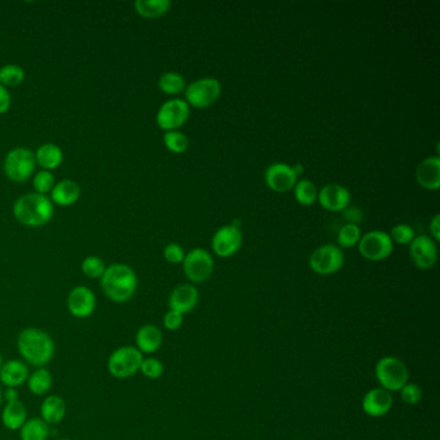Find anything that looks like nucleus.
Segmentation results:
<instances>
[{"label": "nucleus", "mask_w": 440, "mask_h": 440, "mask_svg": "<svg viewBox=\"0 0 440 440\" xmlns=\"http://www.w3.org/2000/svg\"><path fill=\"white\" fill-rule=\"evenodd\" d=\"M35 152L26 147H16L8 152L4 160V172L14 182L28 181L35 171Z\"/></svg>", "instance_id": "6"}, {"label": "nucleus", "mask_w": 440, "mask_h": 440, "mask_svg": "<svg viewBox=\"0 0 440 440\" xmlns=\"http://www.w3.org/2000/svg\"><path fill=\"white\" fill-rule=\"evenodd\" d=\"M184 324V315L179 313V311H174V310H168L165 313L164 318H163V325H164L165 330H179Z\"/></svg>", "instance_id": "40"}, {"label": "nucleus", "mask_w": 440, "mask_h": 440, "mask_svg": "<svg viewBox=\"0 0 440 440\" xmlns=\"http://www.w3.org/2000/svg\"><path fill=\"white\" fill-rule=\"evenodd\" d=\"M318 200L327 211L342 212L350 204L351 194L345 186L328 184L318 192Z\"/></svg>", "instance_id": "16"}, {"label": "nucleus", "mask_w": 440, "mask_h": 440, "mask_svg": "<svg viewBox=\"0 0 440 440\" xmlns=\"http://www.w3.org/2000/svg\"><path fill=\"white\" fill-rule=\"evenodd\" d=\"M163 333L155 324H144L138 328L135 336V347L142 355H152L162 347Z\"/></svg>", "instance_id": "18"}, {"label": "nucleus", "mask_w": 440, "mask_h": 440, "mask_svg": "<svg viewBox=\"0 0 440 440\" xmlns=\"http://www.w3.org/2000/svg\"><path fill=\"white\" fill-rule=\"evenodd\" d=\"M362 238L360 229L358 225L345 224L344 226L340 227L337 233V241L340 247L351 248L358 244Z\"/></svg>", "instance_id": "32"}, {"label": "nucleus", "mask_w": 440, "mask_h": 440, "mask_svg": "<svg viewBox=\"0 0 440 440\" xmlns=\"http://www.w3.org/2000/svg\"><path fill=\"white\" fill-rule=\"evenodd\" d=\"M100 286L111 303H128L137 292V274L125 263H112L105 270Z\"/></svg>", "instance_id": "2"}, {"label": "nucleus", "mask_w": 440, "mask_h": 440, "mask_svg": "<svg viewBox=\"0 0 440 440\" xmlns=\"http://www.w3.org/2000/svg\"><path fill=\"white\" fill-rule=\"evenodd\" d=\"M57 440H71V439H69V438H61V439H57Z\"/></svg>", "instance_id": "48"}, {"label": "nucleus", "mask_w": 440, "mask_h": 440, "mask_svg": "<svg viewBox=\"0 0 440 440\" xmlns=\"http://www.w3.org/2000/svg\"><path fill=\"white\" fill-rule=\"evenodd\" d=\"M190 117V106L185 100L172 98L163 103L157 114V123L165 132L177 131Z\"/></svg>", "instance_id": "11"}, {"label": "nucleus", "mask_w": 440, "mask_h": 440, "mask_svg": "<svg viewBox=\"0 0 440 440\" xmlns=\"http://www.w3.org/2000/svg\"><path fill=\"white\" fill-rule=\"evenodd\" d=\"M430 233L433 235L434 239L438 241H440V216L435 214L433 220L430 222Z\"/></svg>", "instance_id": "44"}, {"label": "nucleus", "mask_w": 440, "mask_h": 440, "mask_svg": "<svg viewBox=\"0 0 440 440\" xmlns=\"http://www.w3.org/2000/svg\"><path fill=\"white\" fill-rule=\"evenodd\" d=\"M358 244L359 252L370 261H382L392 255V238L381 230H373L363 235Z\"/></svg>", "instance_id": "9"}, {"label": "nucleus", "mask_w": 440, "mask_h": 440, "mask_svg": "<svg viewBox=\"0 0 440 440\" xmlns=\"http://www.w3.org/2000/svg\"><path fill=\"white\" fill-rule=\"evenodd\" d=\"M25 80V71L19 65H6L0 69V84L7 87H17Z\"/></svg>", "instance_id": "31"}, {"label": "nucleus", "mask_w": 440, "mask_h": 440, "mask_svg": "<svg viewBox=\"0 0 440 440\" xmlns=\"http://www.w3.org/2000/svg\"><path fill=\"white\" fill-rule=\"evenodd\" d=\"M376 379L382 389L389 392H400L409 379L407 365L395 357H384L379 359L374 368Z\"/></svg>", "instance_id": "5"}, {"label": "nucleus", "mask_w": 440, "mask_h": 440, "mask_svg": "<svg viewBox=\"0 0 440 440\" xmlns=\"http://www.w3.org/2000/svg\"><path fill=\"white\" fill-rule=\"evenodd\" d=\"M66 305L71 317L75 319H88L96 311L97 297L90 287L76 286L70 290Z\"/></svg>", "instance_id": "12"}, {"label": "nucleus", "mask_w": 440, "mask_h": 440, "mask_svg": "<svg viewBox=\"0 0 440 440\" xmlns=\"http://www.w3.org/2000/svg\"><path fill=\"white\" fill-rule=\"evenodd\" d=\"M409 255L417 268L421 270H427V268H433L436 262L438 248L430 236L420 235V236H414V239L411 241Z\"/></svg>", "instance_id": "14"}, {"label": "nucleus", "mask_w": 440, "mask_h": 440, "mask_svg": "<svg viewBox=\"0 0 440 440\" xmlns=\"http://www.w3.org/2000/svg\"><path fill=\"white\" fill-rule=\"evenodd\" d=\"M182 265L185 276L193 283L206 282L214 273V258L209 252L201 248H194L185 255Z\"/></svg>", "instance_id": "10"}, {"label": "nucleus", "mask_w": 440, "mask_h": 440, "mask_svg": "<svg viewBox=\"0 0 440 440\" xmlns=\"http://www.w3.org/2000/svg\"><path fill=\"white\" fill-rule=\"evenodd\" d=\"M36 164L41 165L44 171H53L61 165L63 152L61 147L55 144H44L38 147L35 152Z\"/></svg>", "instance_id": "26"}, {"label": "nucleus", "mask_w": 440, "mask_h": 440, "mask_svg": "<svg viewBox=\"0 0 440 440\" xmlns=\"http://www.w3.org/2000/svg\"><path fill=\"white\" fill-rule=\"evenodd\" d=\"M30 367L21 359H11L4 362L0 368V385L19 389L26 384Z\"/></svg>", "instance_id": "17"}, {"label": "nucleus", "mask_w": 440, "mask_h": 440, "mask_svg": "<svg viewBox=\"0 0 440 440\" xmlns=\"http://www.w3.org/2000/svg\"><path fill=\"white\" fill-rule=\"evenodd\" d=\"M33 184L36 193L46 195L47 193H51L52 189L55 187V177L49 171H41L35 176Z\"/></svg>", "instance_id": "36"}, {"label": "nucleus", "mask_w": 440, "mask_h": 440, "mask_svg": "<svg viewBox=\"0 0 440 440\" xmlns=\"http://www.w3.org/2000/svg\"><path fill=\"white\" fill-rule=\"evenodd\" d=\"M163 255H164L165 261L169 263H182L185 258V252L177 243H171L165 246Z\"/></svg>", "instance_id": "39"}, {"label": "nucleus", "mask_w": 440, "mask_h": 440, "mask_svg": "<svg viewBox=\"0 0 440 440\" xmlns=\"http://www.w3.org/2000/svg\"><path fill=\"white\" fill-rule=\"evenodd\" d=\"M345 255L341 248L335 244H324L317 248L309 258V265L319 276H330L344 266Z\"/></svg>", "instance_id": "8"}, {"label": "nucleus", "mask_w": 440, "mask_h": 440, "mask_svg": "<svg viewBox=\"0 0 440 440\" xmlns=\"http://www.w3.org/2000/svg\"><path fill=\"white\" fill-rule=\"evenodd\" d=\"M41 420L46 421L49 426H55L61 424L62 421L66 417L68 412V406L66 402L63 400L61 395L57 394H48L47 397H44V399L41 400Z\"/></svg>", "instance_id": "21"}, {"label": "nucleus", "mask_w": 440, "mask_h": 440, "mask_svg": "<svg viewBox=\"0 0 440 440\" xmlns=\"http://www.w3.org/2000/svg\"><path fill=\"white\" fill-rule=\"evenodd\" d=\"M265 181L268 187L278 193H284L293 189L297 182V174L292 165L286 163H273L265 171Z\"/></svg>", "instance_id": "15"}, {"label": "nucleus", "mask_w": 440, "mask_h": 440, "mask_svg": "<svg viewBox=\"0 0 440 440\" xmlns=\"http://www.w3.org/2000/svg\"><path fill=\"white\" fill-rule=\"evenodd\" d=\"M185 79L179 73H165L159 78L158 85L165 95H179L185 90Z\"/></svg>", "instance_id": "30"}, {"label": "nucleus", "mask_w": 440, "mask_h": 440, "mask_svg": "<svg viewBox=\"0 0 440 440\" xmlns=\"http://www.w3.org/2000/svg\"><path fill=\"white\" fill-rule=\"evenodd\" d=\"M172 3L169 0H137L135 9L145 19H157L169 11Z\"/></svg>", "instance_id": "28"}, {"label": "nucleus", "mask_w": 440, "mask_h": 440, "mask_svg": "<svg viewBox=\"0 0 440 440\" xmlns=\"http://www.w3.org/2000/svg\"><path fill=\"white\" fill-rule=\"evenodd\" d=\"M51 434V426L39 416L28 417L23 426L19 430L20 440H48Z\"/></svg>", "instance_id": "27"}, {"label": "nucleus", "mask_w": 440, "mask_h": 440, "mask_svg": "<svg viewBox=\"0 0 440 440\" xmlns=\"http://www.w3.org/2000/svg\"><path fill=\"white\" fill-rule=\"evenodd\" d=\"M16 346L21 360L33 368L47 367L55 358V340L47 330L38 327H26L21 330Z\"/></svg>", "instance_id": "1"}, {"label": "nucleus", "mask_w": 440, "mask_h": 440, "mask_svg": "<svg viewBox=\"0 0 440 440\" xmlns=\"http://www.w3.org/2000/svg\"><path fill=\"white\" fill-rule=\"evenodd\" d=\"M3 404H4V400H3V387L0 385V408L3 407Z\"/></svg>", "instance_id": "46"}, {"label": "nucleus", "mask_w": 440, "mask_h": 440, "mask_svg": "<svg viewBox=\"0 0 440 440\" xmlns=\"http://www.w3.org/2000/svg\"><path fill=\"white\" fill-rule=\"evenodd\" d=\"M419 185L426 190H438L440 186V158L429 157L422 160L416 169Z\"/></svg>", "instance_id": "22"}, {"label": "nucleus", "mask_w": 440, "mask_h": 440, "mask_svg": "<svg viewBox=\"0 0 440 440\" xmlns=\"http://www.w3.org/2000/svg\"><path fill=\"white\" fill-rule=\"evenodd\" d=\"M53 374L47 367L34 368L28 374L26 386L35 397H47L53 387Z\"/></svg>", "instance_id": "24"}, {"label": "nucleus", "mask_w": 440, "mask_h": 440, "mask_svg": "<svg viewBox=\"0 0 440 440\" xmlns=\"http://www.w3.org/2000/svg\"><path fill=\"white\" fill-rule=\"evenodd\" d=\"M79 197H80V187L75 181L71 179L60 181L51 192V200L57 206H73L78 201Z\"/></svg>", "instance_id": "25"}, {"label": "nucleus", "mask_w": 440, "mask_h": 440, "mask_svg": "<svg viewBox=\"0 0 440 440\" xmlns=\"http://www.w3.org/2000/svg\"><path fill=\"white\" fill-rule=\"evenodd\" d=\"M3 400H4V404H6V403L19 402V400H20V392H19V389H14V387H4V389H3Z\"/></svg>", "instance_id": "43"}, {"label": "nucleus", "mask_w": 440, "mask_h": 440, "mask_svg": "<svg viewBox=\"0 0 440 440\" xmlns=\"http://www.w3.org/2000/svg\"><path fill=\"white\" fill-rule=\"evenodd\" d=\"M243 244V234L239 227L225 225L220 227L212 238V248L214 253L220 257L234 256Z\"/></svg>", "instance_id": "13"}, {"label": "nucleus", "mask_w": 440, "mask_h": 440, "mask_svg": "<svg viewBox=\"0 0 440 440\" xmlns=\"http://www.w3.org/2000/svg\"><path fill=\"white\" fill-rule=\"evenodd\" d=\"M293 171H295V173H296L297 174V177H298V176H301V174H303L305 169H303V165L296 164L295 165V167H293Z\"/></svg>", "instance_id": "45"}, {"label": "nucleus", "mask_w": 440, "mask_h": 440, "mask_svg": "<svg viewBox=\"0 0 440 440\" xmlns=\"http://www.w3.org/2000/svg\"><path fill=\"white\" fill-rule=\"evenodd\" d=\"M198 300H199L198 289L192 284H181L171 292V295L168 297V306L169 310L179 311L184 315L197 306Z\"/></svg>", "instance_id": "20"}, {"label": "nucleus", "mask_w": 440, "mask_h": 440, "mask_svg": "<svg viewBox=\"0 0 440 440\" xmlns=\"http://www.w3.org/2000/svg\"><path fill=\"white\" fill-rule=\"evenodd\" d=\"M106 268L108 266L105 265L103 258L97 256H88L82 262L83 274L90 279H101Z\"/></svg>", "instance_id": "33"}, {"label": "nucleus", "mask_w": 440, "mask_h": 440, "mask_svg": "<svg viewBox=\"0 0 440 440\" xmlns=\"http://www.w3.org/2000/svg\"><path fill=\"white\" fill-rule=\"evenodd\" d=\"M144 355L135 347V345H123L111 351L108 358V372L115 379H128L135 377L140 372Z\"/></svg>", "instance_id": "4"}, {"label": "nucleus", "mask_w": 440, "mask_h": 440, "mask_svg": "<svg viewBox=\"0 0 440 440\" xmlns=\"http://www.w3.org/2000/svg\"><path fill=\"white\" fill-rule=\"evenodd\" d=\"M220 80L216 78H201L187 85L185 90L186 103L198 109L211 106L220 97Z\"/></svg>", "instance_id": "7"}, {"label": "nucleus", "mask_w": 440, "mask_h": 440, "mask_svg": "<svg viewBox=\"0 0 440 440\" xmlns=\"http://www.w3.org/2000/svg\"><path fill=\"white\" fill-rule=\"evenodd\" d=\"M414 230L409 225L407 224H399V225H395L392 227V231H390V238L392 241H397L399 244H411V241L414 239Z\"/></svg>", "instance_id": "37"}, {"label": "nucleus", "mask_w": 440, "mask_h": 440, "mask_svg": "<svg viewBox=\"0 0 440 440\" xmlns=\"http://www.w3.org/2000/svg\"><path fill=\"white\" fill-rule=\"evenodd\" d=\"M140 372L144 374L146 379H158L164 373V365L154 357H144V360L140 367Z\"/></svg>", "instance_id": "35"}, {"label": "nucleus", "mask_w": 440, "mask_h": 440, "mask_svg": "<svg viewBox=\"0 0 440 440\" xmlns=\"http://www.w3.org/2000/svg\"><path fill=\"white\" fill-rule=\"evenodd\" d=\"M14 214L16 220L25 226H44L53 217V203L46 195L26 194L16 200Z\"/></svg>", "instance_id": "3"}, {"label": "nucleus", "mask_w": 440, "mask_h": 440, "mask_svg": "<svg viewBox=\"0 0 440 440\" xmlns=\"http://www.w3.org/2000/svg\"><path fill=\"white\" fill-rule=\"evenodd\" d=\"M342 214H344L345 220L347 221V224H351V225H358L363 220V212L355 206L345 208Z\"/></svg>", "instance_id": "41"}, {"label": "nucleus", "mask_w": 440, "mask_h": 440, "mask_svg": "<svg viewBox=\"0 0 440 440\" xmlns=\"http://www.w3.org/2000/svg\"><path fill=\"white\" fill-rule=\"evenodd\" d=\"M4 365V358H3V355H1V352H0V368H1V365Z\"/></svg>", "instance_id": "47"}, {"label": "nucleus", "mask_w": 440, "mask_h": 440, "mask_svg": "<svg viewBox=\"0 0 440 440\" xmlns=\"http://www.w3.org/2000/svg\"><path fill=\"white\" fill-rule=\"evenodd\" d=\"M163 141H164L165 147L169 152H176V154L185 152L189 147V138L186 137L182 132H165Z\"/></svg>", "instance_id": "34"}, {"label": "nucleus", "mask_w": 440, "mask_h": 440, "mask_svg": "<svg viewBox=\"0 0 440 440\" xmlns=\"http://www.w3.org/2000/svg\"><path fill=\"white\" fill-rule=\"evenodd\" d=\"M400 397L406 404L413 406L420 403V400L422 399V390L417 384L407 382L406 385L400 389Z\"/></svg>", "instance_id": "38"}, {"label": "nucleus", "mask_w": 440, "mask_h": 440, "mask_svg": "<svg viewBox=\"0 0 440 440\" xmlns=\"http://www.w3.org/2000/svg\"><path fill=\"white\" fill-rule=\"evenodd\" d=\"M295 198L303 206H311L318 199V189L310 179L297 181L295 185Z\"/></svg>", "instance_id": "29"}, {"label": "nucleus", "mask_w": 440, "mask_h": 440, "mask_svg": "<svg viewBox=\"0 0 440 440\" xmlns=\"http://www.w3.org/2000/svg\"><path fill=\"white\" fill-rule=\"evenodd\" d=\"M11 103H12V100H11L9 92L4 85L0 84V114H4L9 110Z\"/></svg>", "instance_id": "42"}, {"label": "nucleus", "mask_w": 440, "mask_h": 440, "mask_svg": "<svg viewBox=\"0 0 440 440\" xmlns=\"http://www.w3.org/2000/svg\"><path fill=\"white\" fill-rule=\"evenodd\" d=\"M28 419V408L21 400L1 407V424L7 430L19 431Z\"/></svg>", "instance_id": "23"}, {"label": "nucleus", "mask_w": 440, "mask_h": 440, "mask_svg": "<svg viewBox=\"0 0 440 440\" xmlns=\"http://www.w3.org/2000/svg\"><path fill=\"white\" fill-rule=\"evenodd\" d=\"M392 392L382 387H376L367 392L362 402V408L365 414L371 417H382L392 409Z\"/></svg>", "instance_id": "19"}]
</instances>
